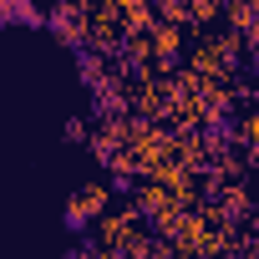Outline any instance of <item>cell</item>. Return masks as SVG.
I'll use <instances>...</instances> for the list:
<instances>
[{
  "label": "cell",
  "instance_id": "cell-1",
  "mask_svg": "<svg viewBox=\"0 0 259 259\" xmlns=\"http://www.w3.org/2000/svg\"><path fill=\"white\" fill-rule=\"evenodd\" d=\"M102 203H107V188H81V193H76V203H71V213H66V224H71V229H81Z\"/></svg>",
  "mask_w": 259,
  "mask_h": 259
}]
</instances>
